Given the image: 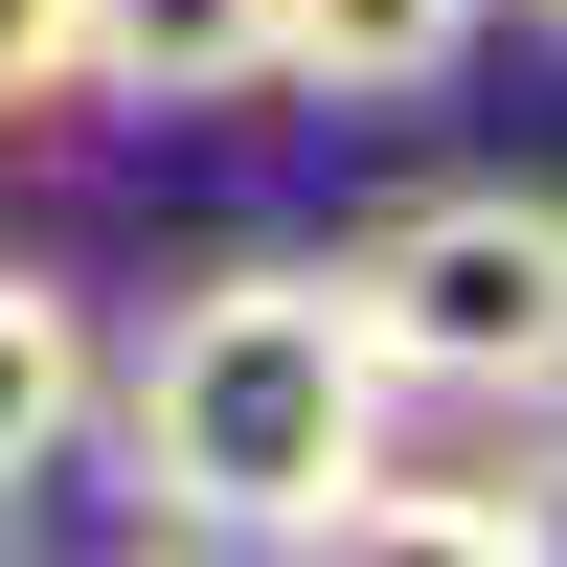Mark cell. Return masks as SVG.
I'll return each mask as SVG.
<instances>
[{
    "label": "cell",
    "mask_w": 567,
    "mask_h": 567,
    "mask_svg": "<svg viewBox=\"0 0 567 567\" xmlns=\"http://www.w3.org/2000/svg\"><path fill=\"white\" fill-rule=\"evenodd\" d=\"M363 363L432 409H567V182H432L341 250Z\"/></svg>",
    "instance_id": "obj_2"
},
{
    "label": "cell",
    "mask_w": 567,
    "mask_h": 567,
    "mask_svg": "<svg viewBox=\"0 0 567 567\" xmlns=\"http://www.w3.org/2000/svg\"><path fill=\"white\" fill-rule=\"evenodd\" d=\"M91 386H114V363H91V296H69V272H23V250H0V499H23V477H69Z\"/></svg>",
    "instance_id": "obj_4"
},
{
    "label": "cell",
    "mask_w": 567,
    "mask_h": 567,
    "mask_svg": "<svg viewBox=\"0 0 567 567\" xmlns=\"http://www.w3.org/2000/svg\"><path fill=\"white\" fill-rule=\"evenodd\" d=\"M499 499H523V545H567V432L523 454V477H499Z\"/></svg>",
    "instance_id": "obj_7"
},
{
    "label": "cell",
    "mask_w": 567,
    "mask_h": 567,
    "mask_svg": "<svg viewBox=\"0 0 567 567\" xmlns=\"http://www.w3.org/2000/svg\"><path fill=\"white\" fill-rule=\"evenodd\" d=\"M69 91V0H0V114H45Z\"/></svg>",
    "instance_id": "obj_6"
},
{
    "label": "cell",
    "mask_w": 567,
    "mask_h": 567,
    "mask_svg": "<svg viewBox=\"0 0 567 567\" xmlns=\"http://www.w3.org/2000/svg\"><path fill=\"white\" fill-rule=\"evenodd\" d=\"M499 45V0H296V91H341V114H386V91H454Z\"/></svg>",
    "instance_id": "obj_5"
},
{
    "label": "cell",
    "mask_w": 567,
    "mask_h": 567,
    "mask_svg": "<svg viewBox=\"0 0 567 567\" xmlns=\"http://www.w3.org/2000/svg\"><path fill=\"white\" fill-rule=\"evenodd\" d=\"M91 409H114L136 523H182V545H341V499H363V454H386L409 386L363 363L341 272L250 250V272H205V296L136 341V386H91Z\"/></svg>",
    "instance_id": "obj_1"
},
{
    "label": "cell",
    "mask_w": 567,
    "mask_h": 567,
    "mask_svg": "<svg viewBox=\"0 0 567 567\" xmlns=\"http://www.w3.org/2000/svg\"><path fill=\"white\" fill-rule=\"evenodd\" d=\"M69 91H114V114H272L296 91V0H69Z\"/></svg>",
    "instance_id": "obj_3"
},
{
    "label": "cell",
    "mask_w": 567,
    "mask_h": 567,
    "mask_svg": "<svg viewBox=\"0 0 567 567\" xmlns=\"http://www.w3.org/2000/svg\"><path fill=\"white\" fill-rule=\"evenodd\" d=\"M523 23H545V45H567V0H523Z\"/></svg>",
    "instance_id": "obj_8"
}]
</instances>
